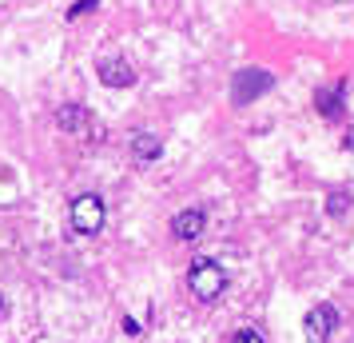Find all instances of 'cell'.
Listing matches in <instances>:
<instances>
[{
	"instance_id": "6da1fadb",
	"label": "cell",
	"mask_w": 354,
	"mask_h": 343,
	"mask_svg": "<svg viewBox=\"0 0 354 343\" xmlns=\"http://www.w3.org/2000/svg\"><path fill=\"white\" fill-rule=\"evenodd\" d=\"M187 288H192L195 299H203V304H211V299H219L227 288V272L223 263L215 260H195L192 272H187Z\"/></svg>"
},
{
	"instance_id": "7a4b0ae2",
	"label": "cell",
	"mask_w": 354,
	"mask_h": 343,
	"mask_svg": "<svg viewBox=\"0 0 354 343\" xmlns=\"http://www.w3.org/2000/svg\"><path fill=\"white\" fill-rule=\"evenodd\" d=\"M104 200L96 196V192H84V196L72 200V208H68V224H72V231H80V236H96L100 228H104Z\"/></svg>"
},
{
	"instance_id": "3957f363",
	"label": "cell",
	"mask_w": 354,
	"mask_h": 343,
	"mask_svg": "<svg viewBox=\"0 0 354 343\" xmlns=\"http://www.w3.org/2000/svg\"><path fill=\"white\" fill-rule=\"evenodd\" d=\"M271 84H274L271 72H263V68H243L239 76H235V84H231V100H235V104H251L255 96L271 92Z\"/></svg>"
},
{
	"instance_id": "277c9868",
	"label": "cell",
	"mask_w": 354,
	"mask_h": 343,
	"mask_svg": "<svg viewBox=\"0 0 354 343\" xmlns=\"http://www.w3.org/2000/svg\"><path fill=\"white\" fill-rule=\"evenodd\" d=\"M335 327H338V311L330 308V304L310 308L306 311V319H303V331H306V340L310 343H326L330 335H335Z\"/></svg>"
},
{
	"instance_id": "5b68a950",
	"label": "cell",
	"mask_w": 354,
	"mask_h": 343,
	"mask_svg": "<svg viewBox=\"0 0 354 343\" xmlns=\"http://www.w3.org/2000/svg\"><path fill=\"white\" fill-rule=\"evenodd\" d=\"M96 72H100V84H108V88H131V84H136V68H131L128 60H120V56L100 60Z\"/></svg>"
},
{
	"instance_id": "8992f818",
	"label": "cell",
	"mask_w": 354,
	"mask_h": 343,
	"mask_svg": "<svg viewBox=\"0 0 354 343\" xmlns=\"http://www.w3.org/2000/svg\"><path fill=\"white\" fill-rule=\"evenodd\" d=\"M203 228H207V212L203 208H187V212H179L171 220V236L176 240H199Z\"/></svg>"
},
{
	"instance_id": "52a82bcc",
	"label": "cell",
	"mask_w": 354,
	"mask_h": 343,
	"mask_svg": "<svg viewBox=\"0 0 354 343\" xmlns=\"http://www.w3.org/2000/svg\"><path fill=\"white\" fill-rule=\"evenodd\" d=\"M342 92H346V84L342 80H335L330 88H319L315 104H319V112L326 116V120H338V116H342Z\"/></svg>"
},
{
	"instance_id": "ba28073f",
	"label": "cell",
	"mask_w": 354,
	"mask_h": 343,
	"mask_svg": "<svg viewBox=\"0 0 354 343\" xmlns=\"http://www.w3.org/2000/svg\"><path fill=\"white\" fill-rule=\"evenodd\" d=\"M131 152H136L140 160H160L163 156V140L160 136H151V132H136V136H131Z\"/></svg>"
},
{
	"instance_id": "9c48e42d",
	"label": "cell",
	"mask_w": 354,
	"mask_h": 343,
	"mask_svg": "<svg viewBox=\"0 0 354 343\" xmlns=\"http://www.w3.org/2000/svg\"><path fill=\"white\" fill-rule=\"evenodd\" d=\"M56 124L64 132H84L88 128V108H80V104H64L60 112H56Z\"/></svg>"
},
{
	"instance_id": "30bf717a",
	"label": "cell",
	"mask_w": 354,
	"mask_h": 343,
	"mask_svg": "<svg viewBox=\"0 0 354 343\" xmlns=\"http://www.w3.org/2000/svg\"><path fill=\"white\" fill-rule=\"evenodd\" d=\"M346 208H351V192H330L326 212H330V216H346Z\"/></svg>"
},
{
	"instance_id": "8fae6325",
	"label": "cell",
	"mask_w": 354,
	"mask_h": 343,
	"mask_svg": "<svg viewBox=\"0 0 354 343\" xmlns=\"http://www.w3.org/2000/svg\"><path fill=\"white\" fill-rule=\"evenodd\" d=\"M231 343H267V340H263V331H259V327H239Z\"/></svg>"
},
{
	"instance_id": "7c38bea8",
	"label": "cell",
	"mask_w": 354,
	"mask_h": 343,
	"mask_svg": "<svg viewBox=\"0 0 354 343\" xmlns=\"http://www.w3.org/2000/svg\"><path fill=\"white\" fill-rule=\"evenodd\" d=\"M100 0H76V4H72V8H68V20H80L84 12H92V8H96Z\"/></svg>"
},
{
	"instance_id": "4fadbf2b",
	"label": "cell",
	"mask_w": 354,
	"mask_h": 343,
	"mask_svg": "<svg viewBox=\"0 0 354 343\" xmlns=\"http://www.w3.org/2000/svg\"><path fill=\"white\" fill-rule=\"evenodd\" d=\"M124 331H128V335H140V324H136V319L128 315V319H124Z\"/></svg>"
},
{
	"instance_id": "5bb4252c",
	"label": "cell",
	"mask_w": 354,
	"mask_h": 343,
	"mask_svg": "<svg viewBox=\"0 0 354 343\" xmlns=\"http://www.w3.org/2000/svg\"><path fill=\"white\" fill-rule=\"evenodd\" d=\"M4 311H8V304H4V295H0V315H4Z\"/></svg>"
}]
</instances>
